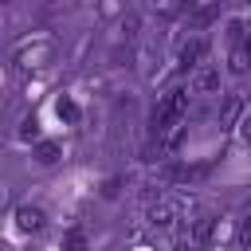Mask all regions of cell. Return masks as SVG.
<instances>
[{"label": "cell", "mask_w": 251, "mask_h": 251, "mask_svg": "<svg viewBox=\"0 0 251 251\" xmlns=\"http://www.w3.org/2000/svg\"><path fill=\"white\" fill-rule=\"evenodd\" d=\"M239 114H243V98L239 94H227L224 98V106H220V126L227 129V126H235L239 122Z\"/></svg>", "instance_id": "1"}, {"label": "cell", "mask_w": 251, "mask_h": 251, "mask_svg": "<svg viewBox=\"0 0 251 251\" xmlns=\"http://www.w3.org/2000/svg\"><path fill=\"white\" fill-rule=\"evenodd\" d=\"M16 224H20V231H39L43 227V212L39 208H16Z\"/></svg>", "instance_id": "2"}, {"label": "cell", "mask_w": 251, "mask_h": 251, "mask_svg": "<svg viewBox=\"0 0 251 251\" xmlns=\"http://www.w3.org/2000/svg\"><path fill=\"white\" fill-rule=\"evenodd\" d=\"M192 86H196L200 94H212V90H220V71H216V67H204V71H196Z\"/></svg>", "instance_id": "3"}, {"label": "cell", "mask_w": 251, "mask_h": 251, "mask_svg": "<svg viewBox=\"0 0 251 251\" xmlns=\"http://www.w3.org/2000/svg\"><path fill=\"white\" fill-rule=\"evenodd\" d=\"M208 51V43L204 39H188L184 47H180V67H196V59Z\"/></svg>", "instance_id": "4"}, {"label": "cell", "mask_w": 251, "mask_h": 251, "mask_svg": "<svg viewBox=\"0 0 251 251\" xmlns=\"http://www.w3.org/2000/svg\"><path fill=\"white\" fill-rule=\"evenodd\" d=\"M212 231H216V220H212V216H200V220L192 224V243H208Z\"/></svg>", "instance_id": "5"}, {"label": "cell", "mask_w": 251, "mask_h": 251, "mask_svg": "<svg viewBox=\"0 0 251 251\" xmlns=\"http://www.w3.org/2000/svg\"><path fill=\"white\" fill-rule=\"evenodd\" d=\"M216 16H220V8H216V4H208V8H196V12L188 16V24H192V27H204V24H212Z\"/></svg>", "instance_id": "6"}, {"label": "cell", "mask_w": 251, "mask_h": 251, "mask_svg": "<svg viewBox=\"0 0 251 251\" xmlns=\"http://www.w3.org/2000/svg\"><path fill=\"white\" fill-rule=\"evenodd\" d=\"M35 161H43V165L59 161V145H55V141H39V145H35Z\"/></svg>", "instance_id": "7"}, {"label": "cell", "mask_w": 251, "mask_h": 251, "mask_svg": "<svg viewBox=\"0 0 251 251\" xmlns=\"http://www.w3.org/2000/svg\"><path fill=\"white\" fill-rule=\"evenodd\" d=\"M55 110H59V118H63V122H78V106H75L71 98H59V106H55Z\"/></svg>", "instance_id": "8"}, {"label": "cell", "mask_w": 251, "mask_h": 251, "mask_svg": "<svg viewBox=\"0 0 251 251\" xmlns=\"http://www.w3.org/2000/svg\"><path fill=\"white\" fill-rule=\"evenodd\" d=\"M247 63H251V55H247L243 47H235V51H231V71H235V75H243V71H247Z\"/></svg>", "instance_id": "9"}, {"label": "cell", "mask_w": 251, "mask_h": 251, "mask_svg": "<svg viewBox=\"0 0 251 251\" xmlns=\"http://www.w3.org/2000/svg\"><path fill=\"white\" fill-rule=\"evenodd\" d=\"M153 224H173V204H169V200H161V204L153 208Z\"/></svg>", "instance_id": "10"}, {"label": "cell", "mask_w": 251, "mask_h": 251, "mask_svg": "<svg viewBox=\"0 0 251 251\" xmlns=\"http://www.w3.org/2000/svg\"><path fill=\"white\" fill-rule=\"evenodd\" d=\"M67 251H86V235H82V227H71V235H67Z\"/></svg>", "instance_id": "11"}, {"label": "cell", "mask_w": 251, "mask_h": 251, "mask_svg": "<svg viewBox=\"0 0 251 251\" xmlns=\"http://www.w3.org/2000/svg\"><path fill=\"white\" fill-rule=\"evenodd\" d=\"M235 235H239V243H243V247H251V212L239 220V231H235Z\"/></svg>", "instance_id": "12"}, {"label": "cell", "mask_w": 251, "mask_h": 251, "mask_svg": "<svg viewBox=\"0 0 251 251\" xmlns=\"http://www.w3.org/2000/svg\"><path fill=\"white\" fill-rule=\"evenodd\" d=\"M35 133H39V129H35V118H27V122H24V129H20V137H24V141H31Z\"/></svg>", "instance_id": "13"}, {"label": "cell", "mask_w": 251, "mask_h": 251, "mask_svg": "<svg viewBox=\"0 0 251 251\" xmlns=\"http://www.w3.org/2000/svg\"><path fill=\"white\" fill-rule=\"evenodd\" d=\"M239 129H243V141H251V114H247V118L239 122Z\"/></svg>", "instance_id": "14"}]
</instances>
